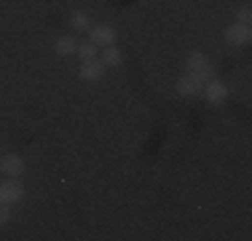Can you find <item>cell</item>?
Listing matches in <instances>:
<instances>
[{
	"mask_svg": "<svg viewBox=\"0 0 252 241\" xmlns=\"http://www.w3.org/2000/svg\"><path fill=\"white\" fill-rule=\"evenodd\" d=\"M75 54L83 59V62H86V59H94V57H97V46H94L92 40H89V43H78V51H75Z\"/></svg>",
	"mask_w": 252,
	"mask_h": 241,
	"instance_id": "7c38bea8",
	"label": "cell"
},
{
	"mask_svg": "<svg viewBox=\"0 0 252 241\" xmlns=\"http://www.w3.org/2000/svg\"><path fill=\"white\" fill-rule=\"evenodd\" d=\"M207 62H209V59H207V54H204V51H193L188 59H185V72H199Z\"/></svg>",
	"mask_w": 252,
	"mask_h": 241,
	"instance_id": "30bf717a",
	"label": "cell"
},
{
	"mask_svg": "<svg viewBox=\"0 0 252 241\" xmlns=\"http://www.w3.org/2000/svg\"><path fill=\"white\" fill-rule=\"evenodd\" d=\"M54 51H57L59 57H70V54L78 51V40L70 38V35H62V38H57V43H54Z\"/></svg>",
	"mask_w": 252,
	"mask_h": 241,
	"instance_id": "ba28073f",
	"label": "cell"
},
{
	"mask_svg": "<svg viewBox=\"0 0 252 241\" xmlns=\"http://www.w3.org/2000/svg\"><path fill=\"white\" fill-rule=\"evenodd\" d=\"M250 19H252V8H250L247 3H244V5H239V11H236V22L250 24Z\"/></svg>",
	"mask_w": 252,
	"mask_h": 241,
	"instance_id": "4fadbf2b",
	"label": "cell"
},
{
	"mask_svg": "<svg viewBox=\"0 0 252 241\" xmlns=\"http://www.w3.org/2000/svg\"><path fill=\"white\" fill-rule=\"evenodd\" d=\"M11 214H14V212H11L8 204H0V228L8 225V222H11Z\"/></svg>",
	"mask_w": 252,
	"mask_h": 241,
	"instance_id": "5bb4252c",
	"label": "cell"
},
{
	"mask_svg": "<svg viewBox=\"0 0 252 241\" xmlns=\"http://www.w3.org/2000/svg\"><path fill=\"white\" fill-rule=\"evenodd\" d=\"M70 27H73L75 32H83V30H89V16L83 14V11H75V14L70 16Z\"/></svg>",
	"mask_w": 252,
	"mask_h": 241,
	"instance_id": "8fae6325",
	"label": "cell"
},
{
	"mask_svg": "<svg viewBox=\"0 0 252 241\" xmlns=\"http://www.w3.org/2000/svg\"><path fill=\"white\" fill-rule=\"evenodd\" d=\"M102 62H105V67H118V64L124 62V54H121V48H116V46H107L105 51H102Z\"/></svg>",
	"mask_w": 252,
	"mask_h": 241,
	"instance_id": "9c48e42d",
	"label": "cell"
},
{
	"mask_svg": "<svg viewBox=\"0 0 252 241\" xmlns=\"http://www.w3.org/2000/svg\"><path fill=\"white\" fill-rule=\"evenodd\" d=\"M225 40L231 46H247L252 40V30L250 24H242V22H233L231 27H225Z\"/></svg>",
	"mask_w": 252,
	"mask_h": 241,
	"instance_id": "3957f363",
	"label": "cell"
},
{
	"mask_svg": "<svg viewBox=\"0 0 252 241\" xmlns=\"http://www.w3.org/2000/svg\"><path fill=\"white\" fill-rule=\"evenodd\" d=\"M0 172L5 174V177H22L25 174V158L16 153H8L0 158Z\"/></svg>",
	"mask_w": 252,
	"mask_h": 241,
	"instance_id": "52a82bcc",
	"label": "cell"
},
{
	"mask_svg": "<svg viewBox=\"0 0 252 241\" xmlns=\"http://www.w3.org/2000/svg\"><path fill=\"white\" fill-rule=\"evenodd\" d=\"M201 86H204V81L196 75V72H185V75L177 81V94L180 96H199Z\"/></svg>",
	"mask_w": 252,
	"mask_h": 241,
	"instance_id": "277c9868",
	"label": "cell"
},
{
	"mask_svg": "<svg viewBox=\"0 0 252 241\" xmlns=\"http://www.w3.org/2000/svg\"><path fill=\"white\" fill-rule=\"evenodd\" d=\"M89 40H92L97 48L99 46L107 48V46L116 43V30H113L110 24H97V27H92V32H89Z\"/></svg>",
	"mask_w": 252,
	"mask_h": 241,
	"instance_id": "8992f818",
	"label": "cell"
},
{
	"mask_svg": "<svg viewBox=\"0 0 252 241\" xmlns=\"http://www.w3.org/2000/svg\"><path fill=\"white\" fill-rule=\"evenodd\" d=\"M201 96L209 102V105H223V102L228 99V86L220 78H212V81H207L201 86Z\"/></svg>",
	"mask_w": 252,
	"mask_h": 241,
	"instance_id": "7a4b0ae2",
	"label": "cell"
},
{
	"mask_svg": "<svg viewBox=\"0 0 252 241\" xmlns=\"http://www.w3.org/2000/svg\"><path fill=\"white\" fill-rule=\"evenodd\" d=\"M22 198H25V185H22L19 177H8L5 182H0V204L14 207V204L22 201Z\"/></svg>",
	"mask_w": 252,
	"mask_h": 241,
	"instance_id": "6da1fadb",
	"label": "cell"
},
{
	"mask_svg": "<svg viewBox=\"0 0 252 241\" xmlns=\"http://www.w3.org/2000/svg\"><path fill=\"white\" fill-rule=\"evenodd\" d=\"M81 78L86 83H97V81H102V78H105V62H102V59H86V62L81 64Z\"/></svg>",
	"mask_w": 252,
	"mask_h": 241,
	"instance_id": "5b68a950",
	"label": "cell"
}]
</instances>
